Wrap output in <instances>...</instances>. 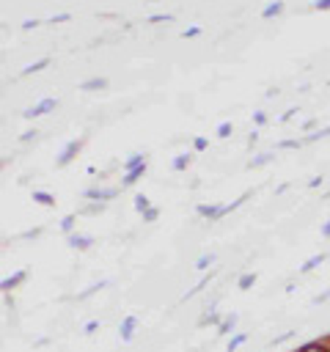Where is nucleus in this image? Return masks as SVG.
Returning <instances> with one entry per match:
<instances>
[{"instance_id": "b1692460", "label": "nucleus", "mask_w": 330, "mask_h": 352, "mask_svg": "<svg viewBox=\"0 0 330 352\" xmlns=\"http://www.w3.org/2000/svg\"><path fill=\"white\" fill-rule=\"evenodd\" d=\"M300 352H327L324 346H319V344H308V346H302Z\"/></svg>"}, {"instance_id": "4468645a", "label": "nucleus", "mask_w": 330, "mask_h": 352, "mask_svg": "<svg viewBox=\"0 0 330 352\" xmlns=\"http://www.w3.org/2000/svg\"><path fill=\"white\" fill-rule=\"evenodd\" d=\"M322 261H324V256H322V253H319V256H311L300 270H302V272H308V270H314V267H316V264H322Z\"/></svg>"}, {"instance_id": "f8f14e48", "label": "nucleus", "mask_w": 330, "mask_h": 352, "mask_svg": "<svg viewBox=\"0 0 330 352\" xmlns=\"http://www.w3.org/2000/svg\"><path fill=\"white\" fill-rule=\"evenodd\" d=\"M22 278H25V270H19L16 275H11V278H6V280H3V289L8 292V289H11V286H16V283H19Z\"/></svg>"}, {"instance_id": "6ab92c4d", "label": "nucleus", "mask_w": 330, "mask_h": 352, "mask_svg": "<svg viewBox=\"0 0 330 352\" xmlns=\"http://www.w3.org/2000/svg\"><path fill=\"white\" fill-rule=\"evenodd\" d=\"M217 135H220V138H228V135H231V121H223V124L217 126Z\"/></svg>"}, {"instance_id": "a211bd4d", "label": "nucleus", "mask_w": 330, "mask_h": 352, "mask_svg": "<svg viewBox=\"0 0 330 352\" xmlns=\"http://www.w3.org/2000/svg\"><path fill=\"white\" fill-rule=\"evenodd\" d=\"M272 160V154H258L256 160H250V168H258V165H264V162H270Z\"/></svg>"}, {"instance_id": "9d476101", "label": "nucleus", "mask_w": 330, "mask_h": 352, "mask_svg": "<svg viewBox=\"0 0 330 352\" xmlns=\"http://www.w3.org/2000/svg\"><path fill=\"white\" fill-rule=\"evenodd\" d=\"M146 173V165H140V168H135V170H129V173H124V184H135L140 176Z\"/></svg>"}, {"instance_id": "39448f33", "label": "nucleus", "mask_w": 330, "mask_h": 352, "mask_svg": "<svg viewBox=\"0 0 330 352\" xmlns=\"http://www.w3.org/2000/svg\"><path fill=\"white\" fill-rule=\"evenodd\" d=\"M140 165H146V157H143V154H129L126 162H124V173H129V170H135V168H140Z\"/></svg>"}, {"instance_id": "7ed1b4c3", "label": "nucleus", "mask_w": 330, "mask_h": 352, "mask_svg": "<svg viewBox=\"0 0 330 352\" xmlns=\"http://www.w3.org/2000/svg\"><path fill=\"white\" fill-rule=\"evenodd\" d=\"M104 88H107V80L104 77H91V80H85L80 85V91H104Z\"/></svg>"}, {"instance_id": "f03ea898", "label": "nucleus", "mask_w": 330, "mask_h": 352, "mask_svg": "<svg viewBox=\"0 0 330 352\" xmlns=\"http://www.w3.org/2000/svg\"><path fill=\"white\" fill-rule=\"evenodd\" d=\"M80 146H82L80 140H69V143H66V148L60 151V157H58V162H55V165H58V168H63V165H69V162L74 160V154L80 151Z\"/></svg>"}, {"instance_id": "ddd939ff", "label": "nucleus", "mask_w": 330, "mask_h": 352, "mask_svg": "<svg viewBox=\"0 0 330 352\" xmlns=\"http://www.w3.org/2000/svg\"><path fill=\"white\" fill-rule=\"evenodd\" d=\"M190 165V154H179L176 160H173V170H184Z\"/></svg>"}, {"instance_id": "20e7f679", "label": "nucleus", "mask_w": 330, "mask_h": 352, "mask_svg": "<svg viewBox=\"0 0 330 352\" xmlns=\"http://www.w3.org/2000/svg\"><path fill=\"white\" fill-rule=\"evenodd\" d=\"M69 245H72V248L85 250L88 245H94V236H85V234H72V236H69Z\"/></svg>"}, {"instance_id": "393cba45", "label": "nucleus", "mask_w": 330, "mask_h": 352, "mask_svg": "<svg viewBox=\"0 0 330 352\" xmlns=\"http://www.w3.org/2000/svg\"><path fill=\"white\" fill-rule=\"evenodd\" d=\"M316 11H330V0H316Z\"/></svg>"}, {"instance_id": "f257e3e1", "label": "nucleus", "mask_w": 330, "mask_h": 352, "mask_svg": "<svg viewBox=\"0 0 330 352\" xmlns=\"http://www.w3.org/2000/svg\"><path fill=\"white\" fill-rule=\"evenodd\" d=\"M55 104H58L55 99H41L38 104H33V107H28V110H25L22 116H25V118H36V116H44V113H50V110H55Z\"/></svg>"}, {"instance_id": "2f4dec72", "label": "nucleus", "mask_w": 330, "mask_h": 352, "mask_svg": "<svg viewBox=\"0 0 330 352\" xmlns=\"http://www.w3.org/2000/svg\"><path fill=\"white\" fill-rule=\"evenodd\" d=\"M322 234H324V236H330V220H327V226L322 228Z\"/></svg>"}, {"instance_id": "7c9ffc66", "label": "nucleus", "mask_w": 330, "mask_h": 352, "mask_svg": "<svg viewBox=\"0 0 330 352\" xmlns=\"http://www.w3.org/2000/svg\"><path fill=\"white\" fill-rule=\"evenodd\" d=\"M195 148H198V151L206 148V138H195Z\"/></svg>"}, {"instance_id": "cd10ccee", "label": "nucleus", "mask_w": 330, "mask_h": 352, "mask_svg": "<svg viewBox=\"0 0 330 352\" xmlns=\"http://www.w3.org/2000/svg\"><path fill=\"white\" fill-rule=\"evenodd\" d=\"M143 220H157V209H146L143 212Z\"/></svg>"}, {"instance_id": "c85d7f7f", "label": "nucleus", "mask_w": 330, "mask_h": 352, "mask_svg": "<svg viewBox=\"0 0 330 352\" xmlns=\"http://www.w3.org/2000/svg\"><path fill=\"white\" fill-rule=\"evenodd\" d=\"M66 19H72V14H55L52 16V22H66Z\"/></svg>"}, {"instance_id": "c756f323", "label": "nucleus", "mask_w": 330, "mask_h": 352, "mask_svg": "<svg viewBox=\"0 0 330 352\" xmlns=\"http://www.w3.org/2000/svg\"><path fill=\"white\" fill-rule=\"evenodd\" d=\"M36 25H38L36 19H25V22H22V28H25V30H30V28H36Z\"/></svg>"}, {"instance_id": "f3484780", "label": "nucleus", "mask_w": 330, "mask_h": 352, "mask_svg": "<svg viewBox=\"0 0 330 352\" xmlns=\"http://www.w3.org/2000/svg\"><path fill=\"white\" fill-rule=\"evenodd\" d=\"M135 209L138 212H146L148 209V198L146 195H135Z\"/></svg>"}, {"instance_id": "423d86ee", "label": "nucleus", "mask_w": 330, "mask_h": 352, "mask_svg": "<svg viewBox=\"0 0 330 352\" xmlns=\"http://www.w3.org/2000/svg\"><path fill=\"white\" fill-rule=\"evenodd\" d=\"M135 324H138V316H126V319L121 322V338H124V341H129V338H132Z\"/></svg>"}, {"instance_id": "a878e982", "label": "nucleus", "mask_w": 330, "mask_h": 352, "mask_svg": "<svg viewBox=\"0 0 330 352\" xmlns=\"http://www.w3.org/2000/svg\"><path fill=\"white\" fill-rule=\"evenodd\" d=\"M206 264H212V256H201L198 258V270H206Z\"/></svg>"}, {"instance_id": "412c9836", "label": "nucleus", "mask_w": 330, "mask_h": 352, "mask_svg": "<svg viewBox=\"0 0 330 352\" xmlns=\"http://www.w3.org/2000/svg\"><path fill=\"white\" fill-rule=\"evenodd\" d=\"M173 16L170 14H154V16H148V22H170Z\"/></svg>"}, {"instance_id": "5701e85b", "label": "nucleus", "mask_w": 330, "mask_h": 352, "mask_svg": "<svg viewBox=\"0 0 330 352\" xmlns=\"http://www.w3.org/2000/svg\"><path fill=\"white\" fill-rule=\"evenodd\" d=\"M234 322H236V316H234V314H231V316H228V319H226V322H223V324H220V333H228V327H231V324H234Z\"/></svg>"}, {"instance_id": "aec40b11", "label": "nucleus", "mask_w": 330, "mask_h": 352, "mask_svg": "<svg viewBox=\"0 0 330 352\" xmlns=\"http://www.w3.org/2000/svg\"><path fill=\"white\" fill-rule=\"evenodd\" d=\"M245 338H248L245 333H239V336H234V338H231V344H228V352H234V349H236V346H239V344H242Z\"/></svg>"}, {"instance_id": "9b49d317", "label": "nucleus", "mask_w": 330, "mask_h": 352, "mask_svg": "<svg viewBox=\"0 0 330 352\" xmlns=\"http://www.w3.org/2000/svg\"><path fill=\"white\" fill-rule=\"evenodd\" d=\"M33 201H38L41 206H52L55 204V198L50 192H41V190H33Z\"/></svg>"}, {"instance_id": "6e6552de", "label": "nucleus", "mask_w": 330, "mask_h": 352, "mask_svg": "<svg viewBox=\"0 0 330 352\" xmlns=\"http://www.w3.org/2000/svg\"><path fill=\"white\" fill-rule=\"evenodd\" d=\"M280 11H283V0H275V3H270V6L261 11V16H264V19H272V16H278Z\"/></svg>"}, {"instance_id": "2eb2a0df", "label": "nucleus", "mask_w": 330, "mask_h": 352, "mask_svg": "<svg viewBox=\"0 0 330 352\" xmlns=\"http://www.w3.org/2000/svg\"><path fill=\"white\" fill-rule=\"evenodd\" d=\"M253 283H256V275H253V272H248V275L239 278V289H250Z\"/></svg>"}, {"instance_id": "4be33fe9", "label": "nucleus", "mask_w": 330, "mask_h": 352, "mask_svg": "<svg viewBox=\"0 0 330 352\" xmlns=\"http://www.w3.org/2000/svg\"><path fill=\"white\" fill-rule=\"evenodd\" d=\"M72 226H74V214H69V217H63V223H60V228H63V231H72Z\"/></svg>"}, {"instance_id": "0eeeda50", "label": "nucleus", "mask_w": 330, "mask_h": 352, "mask_svg": "<svg viewBox=\"0 0 330 352\" xmlns=\"http://www.w3.org/2000/svg\"><path fill=\"white\" fill-rule=\"evenodd\" d=\"M85 195H88V198H99V201H110V198L118 195V190H113V187H110V190H88Z\"/></svg>"}, {"instance_id": "1a4fd4ad", "label": "nucleus", "mask_w": 330, "mask_h": 352, "mask_svg": "<svg viewBox=\"0 0 330 352\" xmlns=\"http://www.w3.org/2000/svg\"><path fill=\"white\" fill-rule=\"evenodd\" d=\"M47 66H50V58H41V60L25 66V69H22V77H25V74H33V72H41V69H47Z\"/></svg>"}, {"instance_id": "dca6fc26", "label": "nucleus", "mask_w": 330, "mask_h": 352, "mask_svg": "<svg viewBox=\"0 0 330 352\" xmlns=\"http://www.w3.org/2000/svg\"><path fill=\"white\" fill-rule=\"evenodd\" d=\"M195 36H201V25H192V28L182 30V38H195Z\"/></svg>"}, {"instance_id": "bb28decb", "label": "nucleus", "mask_w": 330, "mask_h": 352, "mask_svg": "<svg viewBox=\"0 0 330 352\" xmlns=\"http://www.w3.org/2000/svg\"><path fill=\"white\" fill-rule=\"evenodd\" d=\"M253 121H256V124H264V121H267V113H261V110L253 113Z\"/></svg>"}]
</instances>
